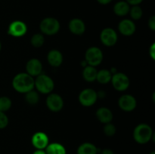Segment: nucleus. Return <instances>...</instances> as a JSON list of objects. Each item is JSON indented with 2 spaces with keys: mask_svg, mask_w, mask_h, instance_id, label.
<instances>
[{
  "mask_svg": "<svg viewBox=\"0 0 155 154\" xmlns=\"http://www.w3.org/2000/svg\"><path fill=\"white\" fill-rule=\"evenodd\" d=\"M39 28L43 34L52 36L60 30V23L56 18H45L41 21Z\"/></svg>",
  "mask_w": 155,
  "mask_h": 154,
  "instance_id": "obj_4",
  "label": "nucleus"
},
{
  "mask_svg": "<svg viewBox=\"0 0 155 154\" xmlns=\"http://www.w3.org/2000/svg\"><path fill=\"white\" fill-rule=\"evenodd\" d=\"M1 50H2V44H1V42H0V52H1Z\"/></svg>",
  "mask_w": 155,
  "mask_h": 154,
  "instance_id": "obj_35",
  "label": "nucleus"
},
{
  "mask_svg": "<svg viewBox=\"0 0 155 154\" xmlns=\"http://www.w3.org/2000/svg\"><path fill=\"white\" fill-rule=\"evenodd\" d=\"M12 85L18 92L26 94L34 88V79L27 72L18 73L14 77Z\"/></svg>",
  "mask_w": 155,
  "mask_h": 154,
  "instance_id": "obj_1",
  "label": "nucleus"
},
{
  "mask_svg": "<svg viewBox=\"0 0 155 154\" xmlns=\"http://www.w3.org/2000/svg\"><path fill=\"white\" fill-rule=\"evenodd\" d=\"M27 73L31 76H38L42 71V64L37 58H32L26 64Z\"/></svg>",
  "mask_w": 155,
  "mask_h": 154,
  "instance_id": "obj_13",
  "label": "nucleus"
},
{
  "mask_svg": "<svg viewBox=\"0 0 155 154\" xmlns=\"http://www.w3.org/2000/svg\"><path fill=\"white\" fill-rule=\"evenodd\" d=\"M33 154H46V152L44 149H36L33 152Z\"/></svg>",
  "mask_w": 155,
  "mask_h": 154,
  "instance_id": "obj_34",
  "label": "nucleus"
},
{
  "mask_svg": "<svg viewBox=\"0 0 155 154\" xmlns=\"http://www.w3.org/2000/svg\"><path fill=\"white\" fill-rule=\"evenodd\" d=\"M97 99L98 94L92 88L84 89L79 95V101L84 107H91L95 104Z\"/></svg>",
  "mask_w": 155,
  "mask_h": 154,
  "instance_id": "obj_6",
  "label": "nucleus"
},
{
  "mask_svg": "<svg viewBox=\"0 0 155 154\" xmlns=\"http://www.w3.org/2000/svg\"><path fill=\"white\" fill-rule=\"evenodd\" d=\"M30 42H31L32 45L33 47L40 48L43 45L44 42H45V38L42 33H36L32 36Z\"/></svg>",
  "mask_w": 155,
  "mask_h": 154,
  "instance_id": "obj_24",
  "label": "nucleus"
},
{
  "mask_svg": "<svg viewBox=\"0 0 155 154\" xmlns=\"http://www.w3.org/2000/svg\"><path fill=\"white\" fill-rule=\"evenodd\" d=\"M8 124V118L4 112L0 111V129L5 128Z\"/></svg>",
  "mask_w": 155,
  "mask_h": 154,
  "instance_id": "obj_28",
  "label": "nucleus"
},
{
  "mask_svg": "<svg viewBox=\"0 0 155 154\" xmlns=\"http://www.w3.org/2000/svg\"><path fill=\"white\" fill-rule=\"evenodd\" d=\"M100 39L101 42L106 46H113L117 42V34L116 31L112 28L107 27L104 29L100 34Z\"/></svg>",
  "mask_w": 155,
  "mask_h": 154,
  "instance_id": "obj_8",
  "label": "nucleus"
},
{
  "mask_svg": "<svg viewBox=\"0 0 155 154\" xmlns=\"http://www.w3.org/2000/svg\"><path fill=\"white\" fill-rule=\"evenodd\" d=\"M120 33L126 36H130L136 32V24L129 19H124L119 23L118 25Z\"/></svg>",
  "mask_w": 155,
  "mask_h": 154,
  "instance_id": "obj_14",
  "label": "nucleus"
},
{
  "mask_svg": "<svg viewBox=\"0 0 155 154\" xmlns=\"http://www.w3.org/2000/svg\"><path fill=\"white\" fill-rule=\"evenodd\" d=\"M112 78V74L110 71L107 69H101L97 72L96 80L101 84H107L110 82Z\"/></svg>",
  "mask_w": 155,
  "mask_h": 154,
  "instance_id": "obj_22",
  "label": "nucleus"
},
{
  "mask_svg": "<svg viewBox=\"0 0 155 154\" xmlns=\"http://www.w3.org/2000/svg\"><path fill=\"white\" fill-rule=\"evenodd\" d=\"M127 3L129 5H139L140 3H142L143 2V0H127Z\"/></svg>",
  "mask_w": 155,
  "mask_h": 154,
  "instance_id": "obj_30",
  "label": "nucleus"
},
{
  "mask_svg": "<svg viewBox=\"0 0 155 154\" xmlns=\"http://www.w3.org/2000/svg\"><path fill=\"white\" fill-rule=\"evenodd\" d=\"M25 100L30 105H35V104H36L39 102V96L37 92L31 90L26 93Z\"/></svg>",
  "mask_w": 155,
  "mask_h": 154,
  "instance_id": "obj_23",
  "label": "nucleus"
},
{
  "mask_svg": "<svg viewBox=\"0 0 155 154\" xmlns=\"http://www.w3.org/2000/svg\"><path fill=\"white\" fill-rule=\"evenodd\" d=\"M104 133L105 135L108 136V137L114 136L116 133V127L110 122V123H107L104 127Z\"/></svg>",
  "mask_w": 155,
  "mask_h": 154,
  "instance_id": "obj_27",
  "label": "nucleus"
},
{
  "mask_svg": "<svg viewBox=\"0 0 155 154\" xmlns=\"http://www.w3.org/2000/svg\"><path fill=\"white\" fill-rule=\"evenodd\" d=\"M12 101L9 98L3 96L0 98V111L5 112L12 107Z\"/></svg>",
  "mask_w": 155,
  "mask_h": 154,
  "instance_id": "obj_26",
  "label": "nucleus"
},
{
  "mask_svg": "<svg viewBox=\"0 0 155 154\" xmlns=\"http://www.w3.org/2000/svg\"><path fill=\"white\" fill-rule=\"evenodd\" d=\"M130 5L125 1H120L114 6V12L117 16H125L129 13Z\"/></svg>",
  "mask_w": 155,
  "mask_h": 154,
  "instance_id": "obj_18",
  "label": "nucleus"
},
{
  "mask_svg": "<svg viewBox=\"0 0 155 154\" xmlns=\"http://www.w3.org/2000/svg\"><path fill=\"white\" fill-rule=\"evenodd\" d=\"M70 31L75 35H83L86 30V25L82 20L79 18H74L71 20L68 24Z\"/></svg>",
  "mask_w": 155,
  "mask_h": 154,
  "instance_id": "obj_15",
  "label": "nucleus"
},
{
  "mask_svg": "<svg viewBox=\"0 0 155 154\" xmlns=\"http://www.w3.org/2000/svg\"><path fill=\"white\" fill-rule=\"evenodd\" d=\"M101 154H114L113 151L110 149H104L101 151Z\"/></svg>",
  "mask_w": 155,
  "mask_h": 154,
  "instance_id": "obj_33",
  "label": "nucleus"
},
{
  "mask_svg": "<svg viewBox=\"0 0 155 154\" xmlns=\"http://www.w3.org/2000/svg\"><path fill=\"white\" fill-rule=\"evenodd\" d=\"M98 152V149L96 146L92 143H82L80 145L77 149V154H97Z\"/></svg>",
  "mask_w": 155,
  "mask_h": 154,
  "instance_id": "obj_19",
  "label": "nucleus"
},
{
  "mask_svg": "<svg viewBox=\"0 0 155 154\" xmlns=\"http://www.w3.org/2000/svg\"><path fill=\"white\" fill-rule=\"evenodd\" d=\"M96 117L102 123H110L113 119V113L107 107H101L96 111Z\"/></svg>",
  "mask_w": 155,
  "mask_h": 154,
  "instance_id": "obj_17",
  "label": "nucleus"
},
{
  "mask_svg": "<svg viewBox=\"0 0 155 154\" xmlns=\"http://www.w3.org/2000/svg\"><path fill=\"white\" fill-rule=\"evenodd\" d=\"M154 133L151 127L145 123L138 125L133 131V137L136 142L139 144L148 143L154 137Z\"/></svg>",
  "mask_w": 155,
  "mask_h": 154,
  "instance_id": "obj_2",
  "label": "nucleus"
},
{
  "mask_svg": "<svg viewBox=\"0 0 155 154\" xmlns=\"http://www.w3.org/2000/svg\"><path fill=\"white\" fill-rule=\"evenodd\" d=\"M110 82L113 87L118 91H126L130 86V79L123 72H117L112 75Z\"/></svg>",
  "mask_w": 155,
  "mask_h": 154,
  "instance_id": "obj_7",
  "label": "nucleus"
},
{
  "mask_svg": "<svg viewBox=\"0 0 155 154\" xmlns=\"http://www.w3.org/2000/svg\"><path fill=\"white\" fill-rule=\"evenodd\" d=\"M129 13L133 20H139L143 14L142 9L139 5H133V7L130 8Z\"/></svg>",
  "mask_w": 155,
  "mask_h": 154,
  "instance_id": "obj_25",
  "label": "nucleus"
},
{
  "mask_svg": "<svg viewBox=\"0 0 155 154\" xmlns=\"http://www.w3.org/2000/svg\"><path fill=\"white\" fill-rule=\"evenodd\" d=\"M154 47H155V45H154V44H153V45H151V48H150V50H149L150 55H151V58H152L153 60H154Z\"/></svg>",
  "mask_w": 155,
  "mask_h": 154,
  "instance_id": "obj_31",
  "label": "nucleus"
},
{
  "mask_svg": "<svg viewBox=\"0 0 155 154\" xmlns=\"http://www.w3.org/2000/svg\"><path fill=\"white\" fill-rule=\"evenodd\" d=\"M27 31L25 23L21 21H15L11 23L8 29V33L14 37H21L24 36Z\"/></svg>",
  "mask_w": 155,
  "mask_h": 154,
  "instance_id": "obj_9",
  "label": "nucleus"
},
{
  "mask_svg": "<svg viewBox=\"0 0 155 154\" xmlns=\"http://www.w3.org/2000/svg\"><path fill=\"white\" fill-rule=\"evenodd\" d=\"M32 144L36 149H44L48 145V137L44 132H36L32 137Z\"/></svg>",
  "mask_w": 155,
  "mask_h": 154,
  "instance_id": "obj_12",
  "label": "nucleus"
},
{
  "mask_svg": "<svg viewBox=\"0 0 155 154\" xmlns=\"http://www.w3.org/2000/svg\"><path fill=\"white\" fill-rule=\"evenodd\" d=\"M47 60L48 63L53 67H58L63 62V55L58 50H51L48 53Z\"/></svg>",
  "mask_w": 155,
  "mask_h": 154,
  "instance_id": "obj_16",
  "label": "nucleus"
},
{
  "mask_svg": "<svg viewBox=\"0 0 155 154\" xmlns=\"http://www.w3.org/2000/svg\"><path fill=\"white\" fill-rule=\"evenodd\" d=\"M46 105L52 112H58L63 108L64 101L58 94H50L46 98Z\"/></svg>",
  "mask_w": 155,
  "mask_h": 154,
  "instance_id": "obj_11",
  "label": "nucleus"
},
{
  "mask_svg": "<svg viewBox=\"0 0 155 154\" xmlns=\"http://www.w3.org/2000/svg\"><path fill=\"white\" fill-rule=\"evenodd\" d=\"M118 105L121 110L127 112L133 111L137 105L136 100L133 95H122L118 100Z\"/></svg>",
  "mask_w": 155,
  "mask_h": 154,
  "instance_id": "obj_10",
  "label": "nucleus"
},
{
  "mask_svg": "<svg viewBox=\"0 0 155 154\" xmlns=\"http://www.w3.org/2000/svg\"><path fill=\"white\" fill-rule=\"evenodd\" d=\"M97 69L95 66L87 65L84 67L83 70V77L86 81L87 82H94L96 80L97 76Z\"/></svg>",
  "mask_w": 155,
  "mask_h": 154,
  "instance_id": "obj_21",
  "label": "nucleus"
},
{
  "mask_svg": "<svg viewBox=\"0 0 155 154\" xmlns=\"http://www.w3.org/2000/svg\"><path fill=\"white\" fill-rule=\"evenodd\" d=\"M34 86L38 91L42 94H49L52 91L54 87V81L51 77L44 74H40L34 80Z\"/></svg>",
  "mask_w": 155,
  "mask_h": 154,
  "instance_id": "obj_3",
  "label": "nucleus"
},
{
  "mask_svg": "<svg viewBox=\"0 0 155 154\" xmlns=\"http://www.w3.org/2000/svg\"><path fill=\"white\" fill-rule=\"evenodd\" d=\"M45 149L46 154H67L64 146L59 143H48Z\"/></svg>",
  "mask_w": 155,
  "mask_h": 154,
  "instance_id": "obj_20",
  "label": "nucleus"
},
{
  "mask_svg": "<svg viewBox=\"0 0 155 154\" xmlns=\"http://www.w3.org/2000/svg\"><path fill=\"white\" fill-rule=\"evenodd\" d=\"M149 154H155V152H154V151H152V152H150Z\"/></svg>",
  "mask_w": 155,
  "mask_h": 154,
  "instance_id": "obj_36",
  "label": "nucleus"
},
{
  "mask_svg": "<svg viewBox=\"0 0 155 154\" xmlns=\"http://www.w3.org/2000/svg\"><path fill=\"white\" fill-rule=\"evenodd\" d=\"M113 0H97V2L101 5H107L111 2Z\"/></svg>",
  "mask_w": 155,
  "mask_h": 154,
  "instance_id": "obj_32",
  "label": "nucleus"
},
{
  "mask_svg": "<svg viewBox=\"0 0 155 154\" xmlns=\"http://www.w3.org/2000/svg\"><path fill=\"white\" fill-rule=\"evenodd\" d=\"M148 27L151 30H155V17L151 16L148 20Z\"/></svg>",
  "mask_w": 155,
  "mask_h": 154,
  "instance_id": "obj_29",
  "label": "nucleus"
},
{
  "mask_svg": "<svg viewBox=\"0 0 155 154\" xmlns=\"http://www.w3.org/2000/svg\"><path fill=\"white\" fill-rule=\"evenodd\" d=\"M85 60L87 65L92 66H98L103 60L102 51L98 47H90L86 51L85 54Z\"/></svg>",
  "mask_w": 155,
  "mask_h": 154,
  "instance_id": "obj_5",
  "label": "nucleus"
}]
</instances>
